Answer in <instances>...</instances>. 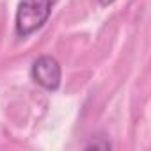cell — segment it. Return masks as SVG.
<instances>
[{
  "label": "cell",
  "instance_id": "obj_1",
  "mask_svg": "<svg viewBox=\"0 0 151 151\" xmlns=\"http://www.w3.org/2000/svg\"><path fill=\"white\" fill-rule=\"evenodd\" d=\"M57 0H20L16 9V32L18 36H29L41 29L52 14Z\"/></svg>",
  "mask_w": 151,
  "mask_h": 151
},
{
  "label": "cell",
  "instance_id": "obj_2",
  "mask_svg": "<svg viewBox=\"0 0 151 151\" xmlns=\"http://www.w3.org/2000/svg\"><path fill=\"white\" fill-rule=\"evenodd\" d=\"M30 73L34 82L48 91H55L60 86V66L52 55H41L39 59H36Z\"/></svg>",
  "mask_w": 151,
  "mask_h": 151
},
{
  "label": "cell",
  "instance_id": "obj_3",
  "mask_svg": "<svg viewBox=\"0 0 151 151\" xmlns=\"http://www.w3.org/2000/svg\"><path fill=\"white\" fill-rule=\"evenodd\" d=\"M112 2H114V0H100L101 6H109V4H112Z\"/></svg>",
  "mask_w": 151,
  "mask_h": 151
}]
</instances>
